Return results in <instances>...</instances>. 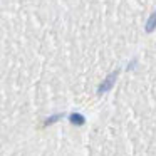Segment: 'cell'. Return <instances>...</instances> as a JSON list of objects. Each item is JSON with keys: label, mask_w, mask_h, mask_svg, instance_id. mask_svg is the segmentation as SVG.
Masks as SVG:
<instances>
[{"label": "cell", "mask_w": 156, "mask_h": 156, "mask_svg": "<svg viewBox=\"0 0 156 156\" xmlns=\"http://www.w3.org/2000/svg\"><path fill=\"white\" fill-rule=\"evenodd\" d=\"M116 77H118V71H116V72H111V74H109L108 77H106V81L102 82L101 86H99V89H98L99 94H102V92H108L109 89L112 87V84L116 82Z\"/></svg>", "instance_id": "obj_1"}, {"label": "cell", "mask_w": 156, "mask_h": 156, "mask_svg": "<svg viewBox=\"0 0 156 156\" xmlns=\"http://www.w3.org/2000/svg\"><path fill=\"white\" fill-rule=\"evenodd\" d=\"M156 29V12H153L149 15L148 22H146V32H153Z\"/></svg>", "instance_id": "obj_2"}, {"label": "cell", "mask_w": 156, "mask_h": 156, "mask_svg": "<svg viewBox=\"0 0 156 156\" xmlns=\"http://www.w3.org/2000/svg\"><path fill=\"white\" fill-rule=\"evenodd\" d=\"M84 116H81V114H77V112H74V114H71V122L72 124H84Z\"/></svg>", "instance_id": "obj_3"}]
</instances>
